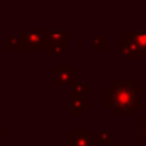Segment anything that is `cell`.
I'll use <instances>...</instances> for the list:
<instances>
[{
  "label": "cell",
  "mask_w": 146,
  "mask_h": 146,
  "mask_svg": "<svg viewBox=\"0 0 146 146\" xmlns=\"http://www.w3.org/2000/svg\"><path fill=\"white\" fill-rule=\"evenodd\" d=\"M130 102H132V94H130L129 91H126V90H121V91L118 93V96L115 98V104H116L118 107H121L123 110H126V108L129 107Z\"/></svg>",
  "instance_id": "obj_1"
}]
</instances>
